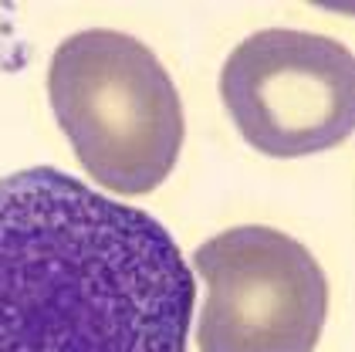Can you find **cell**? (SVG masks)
Returning <instances> with one entry per match:
<instances>
[{"label":"cell","mask_w":355,"mask_h":352,"mask_svg":"<svg viewBox=\"0 0 355 352\" xmlns=\"http://www.w3.org/2000/svg\"><path fill=\"white\" fill-rule=\"evenodd\" d=\"M207 298L200 352H315L328 319V278L311 251L264 224L230 227L193 254Z\"/></svg>","instance_id":"cell-4"},{"label":"cell","mask_w":355,"mask_h":352,"mask_svg":"<svg viewBox=\"0 0 355 352\" xmlns=\"http://www.w3.org/2000/svg\"><path fill=\"white\" fill-rule=\"evenodd\" d=\"M220 99L257 153L274 160L325 153L355 129V58L325 34L268 27L227 54Z\"/></svg>","instance_id":"cell-3"},{"label":"cell","mask_w":355,"mask_h":352,"mask_svg":"<svg viewBox=\"0 0 355 352\" xmlns=\"http://www.w3.org/2000/svg\"><path fill=\"white\" fill-rule=\"evenodd\" d=\"M193 298L153 214L55 166L0 180V352H187Z\"/></svg>","instance_id":"cell-1"},{"label":"cell","mask_w":355,"mask_h":352,"mask_svg":"<svg viewBox=\"0 0 355 352\" xmlns=\"http://www.w3.org/2000/svg\"><path fill=\"white\" fill-rule=\"evenodd\" d=\"M48 99L85 173L102 190L163 187L183 149V102L163 61L132 34L92 27L58 44Z\"/></svg>","instance_id":"cell-2"}]
</instances>
